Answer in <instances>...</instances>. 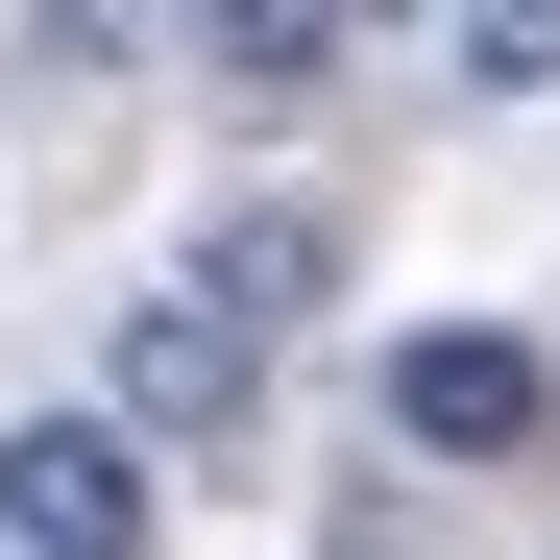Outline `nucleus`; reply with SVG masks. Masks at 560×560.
<instances>
[{
	"label": "nucleus",
	"mask_w": 560,
	"mask_h": 560,
	"mask_svg": "<svg viewBox=\"0 0 560 560\" xmlns=\"http://www.w3.org/2000/svg\"><path fill=\"white\" fill-rule=\"evenodd\" d=\"M390 463H560V365L512 317H415L390 341Z\"/></svg>",
	"instance_id": "1"
},
{
	"label": "nucleus",
	"mask_w": 560,
	"mask_h": 560,
	"mask_svg": "<svg viewBox=\"0 0 560 560\" xmlns=\"http://www.w3.org/2000/svg\"><path fill=\"white\" fill-rule=\"evenodd\" d=\"M0 560H147V439L122 415H0Z\"/></svg>",
	"instance_id": "2"
},
{
	"label": "nucleus",
	"mask_w": 560,
	"mask_h": 560,
	"mask_svg": "<svg viewBox=\"0 0 560 560\" xmlns=\"http://www.w3.org/2000/svg\"><path fill=\"white\" fill-rule=\"evenodd\" d=\"M244 390H268V341L220 293H147L122 317V439H244Z\"/></svg>",
	"instance_id": "3"
},
{
	"label": "nucleus",
	"mask_w": 560,
	"mask_h": 560,
	"mask_svg": "<svg viewBox=\"0 0 560 560\" xmlns=\"http://www.w3.org/2000/svg\"><path fill=\"white\" fill-rule=\"evenodd\" d=\"M196 293H220V317H244V341H293V317H317V293H341V220H317V196H244V220H220V244H196Z\"/></svg>",
	"instance_id": "4"
},
{
	"label": "nucleus",
	"mask_w": 560,
	"mask_h": 560,
	"mask_svg": "<svg viewBox=\"0 0 560 560\" xmlns=\"http://www.w3.org/2000/svg\"><path fill=\"white\" fill-rule=\"evenodd\" d=\"M196 49H220V98H317V73H341L317 0H244V25H196Z\"/></svg>",
	"instance_id": "5"
},
{
	"label": "nucleus",
	"mask_w": 560,
	"mask_h": 560,
	"mask_svg": "<svg viewBox=\"0 0 560 560\" xmlns=\"http://www.w3.org/2000/svg\"><path fill=\"white\" fill-rule=\"evenodd\" d=\"M463 98H560V0H512V25H463Z\"/></svg>",
	"instance_id": "6"
}]
</instances>
